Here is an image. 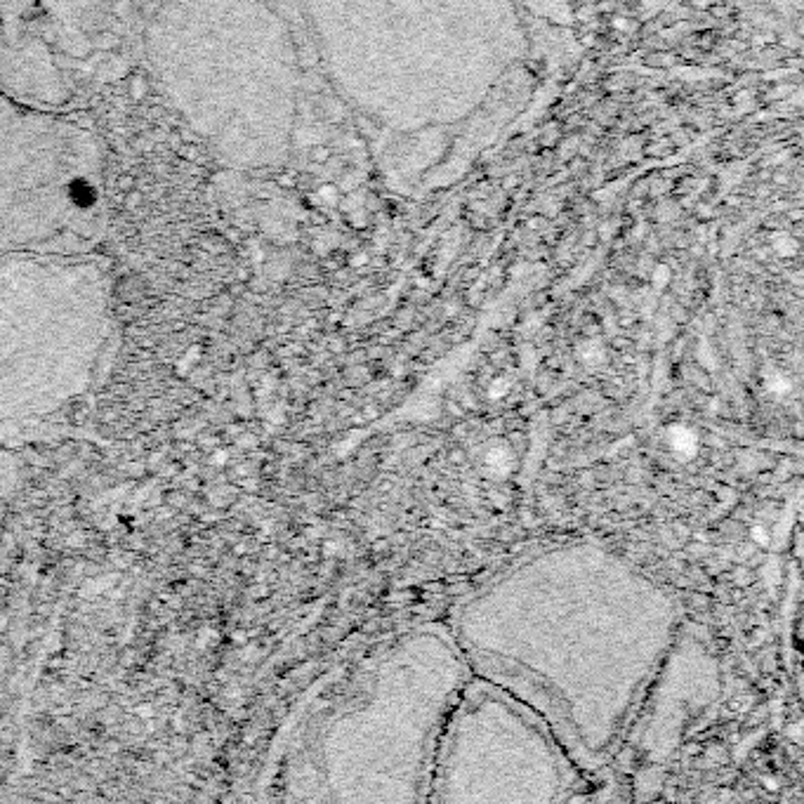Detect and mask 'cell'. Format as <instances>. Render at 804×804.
I'll return each mask as SVG.
<instances>
[{
    "label": "cell",
    "instance_id": "cell-1",
    "mask_svg": "<svg viewBox=\"0 0 804 804\" xmlns=\"http://www.w3.org/2000/svg\"><path fill=\"white\" fill-rule=\"evenodd\" d=\"M154 78L217 161H283L295 123V52L272 0H166L144 31Z\"/></svg>",
    "mask_w": 804,
    "mask_h": 804
},
{
    "label": "cell",
    "instance_id": "cell-2",
    "mask_svg": "<svg viewBox=\"0 0 804 804\" xmlns=\"http://www.w3.org/2000/svg\"><path fill=\"white\" fill-rule=\"evenodd\" d=\"M114 347L109 260L95 250L0 257V441L74 406Z\"/></svg>",
    "mask_w": 804,
    "mask_h": 804
},
{
    "label": "cell",
    "instance_id": "cell-3",
    "mask_svg": "<svg viewBox=\"0 0 804 804\" xmlns=\"http://www.w3.org/2000/svg\"><path fill=\"white\" fill-rule=\"evenodd\" d=\"M107 227V156L78 118L0 92V257L90 253Z\"/></svg>",
    "mask_w": 804,
    "mask_h": 804
},
{
    "label": "cell",
    "instance_id": "cell-4",
    "mask_svg": "<svg viewBox=\"0 0 804 804\" xmlns=\"http://www.w3.org/2000/svg\"><path fill=\"white\" fill-rule=\"evenodd\" d=\"M116 0H0V92L64 111L97 67Z\"/></svg>",
    "mask_w": 804,
    "mask_h": 804
},
{
    "label": "cell",
    "instance_id": "cell-5",
    "mask_svg": "<svg viewBox=\"0 0 804 804\" xmlns=\"http://www.w3.org/2000/svg\"><path fill=\"white\" fill-rule=\"evenodd\" d=\"M149 92V81L142 76H133V81H130V95L135 97V100H142V97H147Z\"/></svg>",
    "mask_w": 804,
    "mask_h": 804
}]
</instances>
